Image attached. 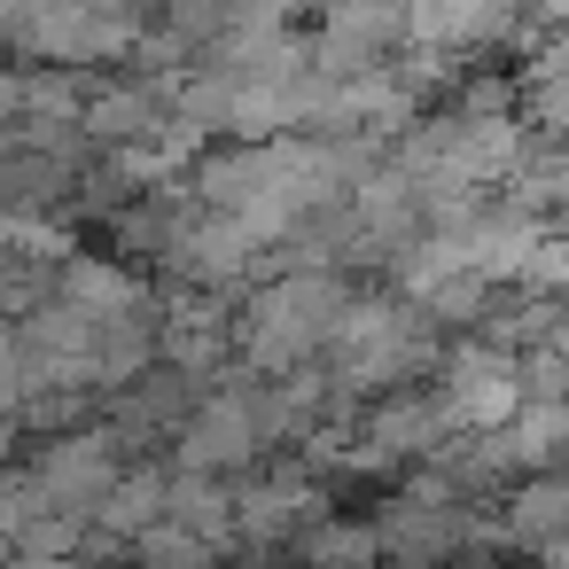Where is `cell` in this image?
<instances>
[{
  "label": "cell",
  "instance_id": "cell-1",
  "mask_svg": "<svg viewBox=\"0 0 569 569\" xmlns=\"http://www.w3.org/2000/svg\"><path fill=\"white\" fill-rule=\"evenodd\" d=\"M351 297H359V289H351L343 273H273V281L242 305V320H234L242 367H250L258 382H289L297 367H312V359L336 343Z\"/></svg>",
  "mask_w": 569,
  "mask_h": 569
},
{
  "label": "cell",
  "instance_id": "cell-2",
  "mask_svg": "<svg viewBox=\"0 0 569 569\" xmlns=\"http://www.w3.org/2000/svg\"><path fill=\"white\" fill-rule=\"evenodd\" d=\"M437 359H445V336L406 297H351L336 343L320 351V367H328V382L343 398H390V390H406Z\"/></svg>",
  "mask_w": 569,
  "mask_h": 569
},
{
  "label": "cell",
  "instance_id": "cell-3",
  "mask_svg": "<svg viewBox=\"0 0 569 569\" xmlns=\"http://www.w3.org/2000/svg\"><path fill=\"white\" fill-rule=\"evenodd\" d=\"M452 413H445V398H421V390H390V398H375L359 421H351V452H343V468H367V476H390V468H421V460H437L445 445H452Z\"/></svg>",
  "mask_w": 569,
  "mask_h": 569
},
{
  "label": "cell",
  "instance_id": "cell-4",
  "mask_svg": "<svg viewBox=\"0 0 569 569\" xmlns=\"http://www.w3.org/2000/svg\"><path fill=\"white\" fill-rule=\"evenodd\" d=\"M32 476H40V491H48V515L94 522L102 499H110L118 476H126V445H118V429H63V437L32 460Z\"/></svg>",
  "mask_w": 569,
  "mask_h": 569
},
{
  "label": "cell",
  "instance_id": "cell-5",
  "mask_svg": "<svg viewBox=\"0 0 569 569\" xmlns=\"http://www.w3.org/2000/svg\"><path fill=\"white\" fill-rule=\"evenodd\" d=\"M445 413L460 421V437H491V429H507L515 413H522V382H515V359L507 351H491L483 336H468V343H452L445 351Z\"/></svg>",
  "mask_w": 569,
  "mask_h": 569
},
{
  "label": "cell",
  "instance_id": "cell-6",
  "mask_svg": "<svg viewBox=\"0 0 569 569\" xmlns=\"http://www.w3.org/2000/svg\"><path fill=\"white\" fill-rule=\"evenodd\" d=\"M258 452H266V445H258L250 413H242L227 390L196 398V406H188V421H180V445H172L180 476H211V483H227V476H234V468H250Z\"/></svg>",
  "mask_w": 569,
  "mask_h": 569
},
{
  "label": "cell",
  "instance_id": "cell-7",
  "mask_svg": "<svg viewBox=\"0 0 569 569\" xmlns=\"http://www.w3.org/2000/svg\"><path fill=\"white\" fill-rule=\"evenodd\" d=\"M164 266H172V273H180L196 297H219L227 281L258 273V266H266V250H258V242H250L234 219H219V211H196V219H188V234L164 250Z\"/></svg>",
  "mask_w": 569,
  "mask_h": 569
},
{
  "label": "cell",
  "instance_id": "cell-8",
  "mask_svg": "<svg viewBox=\"0 0 569 569\" xmlns=\"http://www.w3.org/2000/svg\"><path fill=\"white\" fill-rule=\"evenodd\" d=\"M297 522H320L312 468H273L234 491V546H281V538H297Z\"/></svg>",
  "mask_w": 569,
  "mask_h": 569
},
{
  "label": "cell",
  "instance_id": "cell-9",
  "mask_svg": "<svg viewBox=\"0 0 569 569\" xmlns=\"http://www.w3.org/2000/svg\"><path fill=\"white\" fill-rule=\"evenodd\" d=\"M56 305H71V312L94 320V328H126V320H141V312H157L149 289H141L126 266H110V258H79V250L56 266Z\"/></svg>",
  "mask_w": 569,
  "mask_h": 569
},
{
  "label": "cell",
  "instance_id": "cell-10",
  "mask_svg": "<svg viewBox=\"0 0 569 569\" xmlns=\"http://www.w3.org/2000/svg\"><path fill=\"white\" fill-rule=\"evenodd\" d=\"M227 343H234V320H227V305H211V297H180L172 312H157V359H164L172 375H188V382H203Z\"/></svg>",
  "mask_w": 569,
  "mask_h": 569
},
{
  "label": "cell",
  "instance_id": "cell-11",
  "mask_svg": "<svg viewBox=\"0 0 569 569\" xmlns=\"http://www.w3.org/2000/svg\"><path fill=\"white\" fill-rule=\"evenodd\" d=\"M499 538H507V546H561V538H569V483H561V476H522V483H507Z\"/></svg>",
  "mask_w": 569,
  "mask_h": 569
},
{
  "label": "cell",
  "instance_id": "cell-12",
  "mask_svg": "<svg viewBox=\"0 0 569 569\" xmlns=\"http://www.w3.org/2000/svg\"><path fill=\"white\" fill-rule=\"evenodd\" d=\"M164 522L188 530V538H203L211 553H227V546H234V491L211 483V476H180V468H172V483H164Z\"/></svg>",
  "mask_w": 569,
  "mask_h": 569
},
{
  "label": "cell",
  "instance_id": "cell-13",
  "mask_svg": "<svg viewBox=\"0 0 569 569\" xmlns=\"http://www.w3.org/2000/svg\"><path fill=\"white\" fill-rule=\"evenodd\" d=\"M164 483H172L164 468H126L118 491H110L102 515H94V538H126V546H133L141 530H157V522H164Z\"/></svg>",
  "mask_w": 569,
  "mask_h": 569
},
{
  "label": "cell",
  "instance_id": "cell-14",
  "mask_svg": "<svg viewBox=\"0 0 569 569\" xmlns=\"http://www.w3.org/2000/svg\"><path fill=\"white\" fill-rule=\"evenodd\" d=\"M297 561H305V569H382V546H375V522L320 515V522L297 538Z\"/></svg>",
  "mask_w": 569,
  "mask_h": 569
},
{
  "label": "cell",
  "instance_id": "cell-15",
  "mask_svg": "<svg viewBox=\"0 0 569 569\" xmlns=\"http://www.w3.org/2000/svg\"><path fill=\"white\" fill-rule=\"evenodd\" d=\"M413 305H421V320H429V328H476V320H483V305H491V281H476V273H445V281H437V289H421Z\"/></svg>",
  "mask_w": 569,
  "mask_h": 569
},
{
  "label": "cell",
  "instance_id": "cell-16",
  "mask_svg": "<svg viewBox=\"0 0 569 569\" xmlns=\"http://www.w3.org/2000/svg\"><path fill=\"white\" fill-rule=\"evenodd\" d=\"M133 553H141V569H219V553H211L203 538H188V530H172V522H157V530H141V538H133Z\"/></svg>",
  "mask_w": 569,
  "mask_h": 569
},
{
  "label": "cell",
  "instance_id": "cell-17",
  "mask_svg": "<svg viewBox=\"0 0 569 569\" xmlns=\"http://www.w3.org/2000/svg\"><path fill=\"white\" fill-rule=\"evenodd\" d=\"M40 515H48L40 476H32V468H9V476H0V546H17V538H24Z\"/></svg>",
  "mask_w": 569,
  "mask_h": 569
},
{
  "label": "cell",
  "instance_id": "cell-18",
  "mask_svg": "<svg viewBox=\"0 0 569 569\" xmlns=\"http://www.w3.org/2000/svg\"><path fill=\"white\" fill-rule=\"evenodd\" d=\"M515 382H522V406H569V351H522L515 359Z\"/></svg>",
  "mask_w": 569,
  "mask_h": 569
},
{
  "label": "cell",
  "instance_id": "cell-19",
  "mask_svg": "<svg viewBox=\"0 0 569 569\" xmlns=\"http://www.w3.org/2000/svg\"><path fill=\"white\" fill-rule=\"evenodd\" d=\"M79 546H87V522H71V515H40L9 553H17V561H63V553H79Z\"/></svg>",
  "mask_w": 569,
  "mask_h": 569
},
{
  "label": "cell",
  "instance_id": "cell-20",
  "mask_svg": "<svg viewBox=\"0 0 569 569\" xmlns=\"http://www.w3.org/2000/svg\"><path fill=\"white\" fill-rule=\"evenodd\" d=\"M522 289L530 297H569V234H538V250H530V273H522Z\"/></svg>",
  "mask_w": 569,
  "mask_h": 569
},
{
  "label": "cell",
  "instance_id": "cell-21",
  "mask_svg": "<svg viewBox=\"0 0 569 569\" xmlns=\"http://www.w3.org/2000/svg\"><path fill=\"white\" fill-rule=\"evenodd\" d=\"M530 126H538V133H553V141L569 149V71H561V79H546V87H530Z\"/></svg>",
  "mask_w": 569,
  "mask_h": 569
},
{
  "label": "cell",
  "instance_id": "cell-22",
  "mask_svg": "<svg viewBox=\"0 0 569 569\" xmlns=\"http://www.w3.org/2000/svg\"><path fill=\"white\" fill-rule=\"evenodd\" d=\"M0 118H24V71H0Z\"/></svg>",
  "mask_w": 569,
  "mask_h": 569
},
{
  "label": "cell",
  "instance_id": "cell-23",
  "mask_svg": "<svg viewBox=\"0 0 569 569\" xmlns=\"http://www.w3.org/2000/svg\"><path fill=\"white\" fill-rule=\"evenodd\" d=\"M17 569H87L79 553H63V561H17Z\"/></svg>",
  "mask_w": 569,
  "mask_h": 569
},
{
  "label": "cell",
  "instance_id": "cell-24",
  "mask_svg": "<svg viewBox=\"0 0 569 569\" xmlns=\"http://www.w3.org/2000/svg\"><path fill=\"white\" fill-rule=\"evenodd\" d=\"M0 476H9V421H0Z\"/></svg>",
  "mask_w": 569,
  "mask_h": 569
},
{
  "label": "cell",
  "instance_id": "cell-25",
  "mask_svg": "<svg viewBox=\"0 0 569 569\" xmlns=\"http://www.w3.org/2000/svg\"><path fill=\"white\" fill-rule=\"evenodd\" d=\"M9 149H17V133H9V126H0V157H9Z\"/></svg>",
  "mask_w": 569,
  "mask_h": 569
},
{
  "label": "cell",
  "instance_id": "cell-26",
  "mask_svg": "<svg viewBox=\"0 0 569 569\" xmlns=\"http://www.w3.org/2000/svg\"><path fill=\"white\" fill-rule=\"evenodd\" d=\"M0 569H9V546H0Z\"/></svg>",
  "mask_w": 569,
  "mask_h": 569
}]
</instances>
